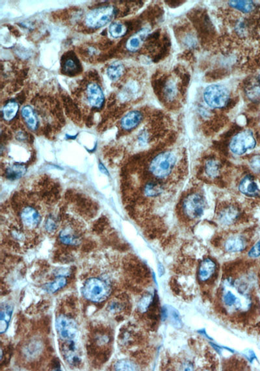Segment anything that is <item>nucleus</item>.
<instances>
[{"label":"nucleus","mask_w":260,"mask_h":371,"mask_svg":"<svg viewBox=\"0 0 260 371\" xmlns=\"http://www.w3.org/2000/svg\"><path fill=\"white\" fill-rule=\"evenodd\" d=\"M145 35V32H142L139 34V35L132 36L129 40H128L127 44H126V48L129 51L131 52H135V51L138 50L142 45L143 39H144V36Z\"/></svg>","instance_id":"nucleus-27"},{"label":"nucleus","mask_w":260,"mask_h":371,"mask_svg":"<svg viewBox=\"0 0 260 371\" xmlns=\"http://www.w3.org/2000/svg\"><path fill=\"white\" fill-rule=\"evenodd\" d=\"M61 67L62 72L70 77H73L82 71L80 61L73 53H68L63 56Z\"/></svg>","instance_id":"nucleus-9"},{"label":"nucleus","mask_w":260,"mask_h":371,"mask_svg":"<svg viewBox=\"0 0 260 371\" xmlns=\"http://www.w3.org/2000/svg\"><path fill=\"white\" fill-rule=\"evenodd\" d=\"M256 144V139L252 132L249 130H245L239 132L231 139L230 149L233 154L241 155L254 149Z\"/></svg>","instance_id":"nucleus-5"},{"label":"nucleus","mask_w":260,"mask_h":371,"mask_svg":"<svg viewBox=\"0 0 260 371\" xmlns=\"http://www.w3.org/2000/svg\"><path fill=\"white\" fill-rule=\"evenodd\" d=\"M111 293L109 284L99 278H90L85 283L83 295L87 300L95 303L106 300Z\"/></svg>","instance_id":"nucleus-1"},{"label":"nucleus","mask_w":260,"mask_h":371,"mask_svg":"<svg viewBox=\"0 0 260 371\" xmlns=\"http://www.w3.org/2000/svg\"><path fill=\"white\" fill-rule=\"evenodd\" d=\"M229 5L233 8L244 13L252 12L254 9V4L252 1H231Z\"/></svg>","instance_id":"nucleus-24"},{"label":"nucleus","mask_w":260,"mask_h":371,"mask_svg":"<svg viewBox=\"0 0 260 371\" xmlns=\"http://www.w3.org/2000/svg\"><path fill=\"white\" fill-rule=\"evenodd\" d=\"M250 166L252 169L256 171L260 172V155L254 156L250 161Z\"/></svg>","instance_id":"nucleus-34"},{"label":"nucleus","mask_w":260,"mask_h":371,"mask_svg":"<svg viewBox=\"0 0 260 371\" xmlns=\"http://www.w3.org/2000/svg\"><path fill=\"white\" fill-rule=\"evenodd\" d=\"M142 113L139 111H131L122 119L120 125L124 130H131L136 128L142 121Z\"/></svg>","instance_id":"nucleus-12"},{"label":"nucleus","mask_w":260,"mask_h":371,"mask_svg":"<svg viewBox=\"0 0 260 371\" xmlns=\"http://www.w3.org/2000/svg\"><path fill=\"white\" fill-rule=\"evenodd\" d=\"M116 14V7L112 5H103L92 9L87 14L85 22L90 29H99L107 25Z\"/></svg>","instance_id":"nucleus-2"},{"label":"nucleus","mask_w":260,"mask_h":371,"mask_svg":"<svg viewBox=\"0 0 260 371\" xmlns=\"http://www.w3.org/2000/svg\"><path fill=\"white\" fill-rule=\"evenodd\" d=\"M20 218L24 226L30 230L37 228L41 220L40 214L35 208L31 206H28L22 210Z\"/></svg>","instance_id":"nucleus-10"},{"label":"nucleus","mask_w":260,"mask_h":371,"mask_svg":"<svg viewBox=\"0 0 260 371\" xmlns=\"http://www.w3.org/2000/svg\"><path fill=\"white\" fill-rule=\"evenodd\" d=\"M161 90L163 98L167 102L174 100L178 94V88H177L176 83L172 78H168L164 81Z\"/></svg>","instance_id":"nucleus-17"},{"label":"nucleus","mask_w":260,"mask_h":371,"mask_svg":"<svg viewBox=\"0 0 260 371\" xmlns=\"http://www.w3.org/2000/svg\"><path fill=\"white\" fill-rule=\"evenodd\" d=\"M124 71L125 68L123 64L119 62H116L107 67V75L111 81H116L124 75Z\"/></svg>","instance_id":"nucleus-19"},{"label":"nucleus","mask_w":260,"mask_h":371,"mask_svg":"<svg viewBox=\"0 0 260 371\" xmlns=\"http://www.w3.org/2000/svg\"><path fill=\"white\" fill-rule=\"evenodd\" d=\"M22 116L29 129L31 130L37 129L39 126V121L33 108L30 106L24 107L22 109Z\"/></svg>","instance_id":"nucleus-16"},{"label":"nucleus","mask_w":260,"mask_h":371,"mask_svg":"<svg viewBox=\"0 0 260 371\" xmlns=\"http://www.w3.org/2000/svg\"><path fill=\"white\" fill-rule=\"evenodd\" d=\"M56 325L58 334L62 340L69 341L76 338L78 329L72 319L66 316H59L56 320Z\"/></svg>","instance_id":"nucleus-7"},{"label":"nucleus","mask_w":260,"mask_h":371,"mask_svg":"<svg viewBox=\"0 0 260 371\" xmlns=\"http://www.w3.org/2000/svg\"><path fill=\"white\" fill-rule=\"evenodd\" d=\"M248 256L251 258H257L260 256V240L250 249L248 253Z\"/></svg>","instance_id":"nucleus-32"},{"label":"nucleus","mask_w":260,"mask_h":371,"mask_svg":"<svg viewBox=\"0 0 260 371\" xmlns=\"http://www.w3.org/2000/svg\"><path fill=\"white\" fill-rule=\"evenodd\" d=\"M19 110V105L15 101L7 102L2 110L3 118L5 121H10L16 117Z\"/></svg>","instance_id":"nucleus-21"},{"label":"nucleus","mask_w":260,"mask_h":371,"mask_svg":"<svg viewBox=\"0 0 260 371\" xmlns=\"http://www.w3.org/2000/svg\"><path fill=\"white\" fill-rule=\"evenodd\" d=\"M86 94L90 107L97 109L102 108L104 104L105 96L101 87L99 84L95 82L88 84L87 86Z\"/></svg>","instance_id":"nucleus-8"},{"label":"nucleus","mask_w":260,"mask_h":371,"mask_svg":"<svg viewBox=\"0 0 260 371\" xmlns=\"http://www.w3.org/2000/svg\"><path fill=\"white\" fill-rule=\"evenodd\" d=\"M239 190L246 196L254 197L260 193L258 186L251 176L247 175L241 180L239 186Z\"/></svg>","instance_id":"nucleus-11"},{"label":"nucleus","mask_w":260,"mask_h":371,"mask_svg":"<svg viewBox=\"0 0 260 371\" xmlns=\"http://www.w3.org/2000/svg\"><path fill=\"white\" fill-rule=\"evenodd\" d=\"M154 300L153 295L150 294L144 295L138 303L139 311L142 313H146L153 304Z\"/></svg>","instance_id":"nucleus-29"},{"label":"nucleus","mask_w":260,"mask_h":371,"mask_svg":"<svg viewBox=\"0 0 260 371\" xmlns=\"http://www.w3.org/2000/svg\"><path fill=\"white\" fill-rule=\"evenodd\" d=\"M203 100L209 107L214 108H222L229 101V91L219 85L208 86L203 92Z\"/></svg>","instance_id":"nucleus-4"},{"label":"nucleus","mask_w":260,"mask_h":371,"mask_svg":"<svg viewBox=\"0 0 260 371\" xmlns=\"http://www.w3.org/2000/svg\"><path fill=\"white\" fill-rule=\"evenodd\" d=\"M13 313V308L11 306L2 307L0 314V332L4 333L8 328L9 322Z\"/></svg>","instance_id":"nucleus-20"},{"label":"nucleus","mask_w":260,"mask_h":371,"mask_svg":"<svg viewBox=\"0 0 260 371\" xmlns=\"http://www.w3.org/2000/svg\"><path fill=\"white\" fill-rule=\"evenodd\" d=\"M67 283V279L63 276H59V277L56 278L52 283L45 285V290L49 293H55L65 287Z\"/></svg>","instance_id":"nucleus-25"},{"label":"nucleus","mask_w":260,"mask_h":371,"mask_svg":"<svg viewBox=\"0 0 260 371\" xmlns=\"http://www.w3.org/2000/svg\"><path fill=\"white\" fill-rule=\"evenodd\" d=\"M137 368V365L134 363L125 359L118 361L115 365V369L117 371H135Z\"/></svg>","instance_id":"nucleus-31"},{"label":"nucleus","mask_w":260,"mask_h":371,"mask_svg":"<svg viewBox=\"0 0 260 371\" xmlns=\"http://www.w3.org/2000/svg\"><path fill=\"white\" fill-rule=\"evenodd\" d=\"M216 270V264L211 259H204L201 263L199 269V278L200 281H208L214 275Z\"/></svg>","instance_id":"nucleus-13"},{"label":"nucleus","mask_w":260,"mask_h":371,"mask_svg":"<svg viewBox=\"0 0 260 371\" xmlns=\"http://www.w3.org/2000/svg\"><path fill=\"white\" fill-rule=\"evenodd\" d=\"M45 228H46V230L48 231V232H54L56 231V229H57V223H56V221L52 218V217H49V218L47 219L46 224H45Z\"/></svg>","instance_id":"nucleus-33"},{"label":"nucleus","mask_w":260,"mask_h":371,"mask_svg":"<svg viewBox=\"0 0 260 371\" xmlns=\"http://www.w3.org/2000/svg\"><path fill=\"white\" fill-rule=\"evenodd\" d=\"M176 163V158L173 153L165 152L158 155L150 164V173L158 179L167 177L172 171Z\"/></svg>","instance_id":"nucleus-3"},{"label":"nucleus","mask_w":260,"mask_h":371,"mask_svg":"<svg viewBox=\"0 0 260 371\" xmlns=\"http://www.w3.org/2000/svg\"><path fill=\"white\" fill-rule=\"evenodd\" d=\"M163 190V186L159 183L150 182L145 186L144 192L146 196L156 197L159 196Z\"/></svg>","instance_id":"nucleus-28"},{"label":"nucleus","mask_w":260,"mask_h":371,"mask_svg":"<svg viewBox=\"0 0 260 371\" xmlns=\"http://www.w3.org/2000/svg\"><path fill=\"white\" fill-rule=\"evenodd\" d=\"M205 172L211 178L217 177L220 174V166L217 160L210 159L205 163Z\"/></svg>","instance_id":"nucleus-23"},{"label":"nucleus","mask_w":260,"mask_h":371,"mask_svg":"<svg viewBox=\"0 0 260 371\" xmlns=\"http://www.w3.org/2000/svg\"><path fill=\"white\" fill-rule=\"evenodd\" d=\"M60 240L66 245H77L80 242V238L76 232L71 228H66L61 231L59 234Z\"/></svg>","instance_id":"nucleus-18"},{"label":"nucleus","mask_w":260,"mask_h":371,"mask_svg":"<svg viewBox=\"0 0 260 371\" xmlns=\"http://www.w3.org/2000/svg\"><path fill=\"white\" fill-rule=\"evenodd\" d=\"M127 30L125 25L118 22H114L109 26V34L111 37L116 39L123 37L126 35Z\"/></svg>","instance_id":"nucleus-26"},{"label":"nucleus","mask_w":260,"mask_h":371,"mask_svg":"<svg viewBox=\"0 0 260 371\" xmlns=\"http://www.w3.org/2000/svg\"><path fill=\"white\" fill-rule=\"evenodd\" d=\"M26 172V168L24 165L14 164L7 168L6 176L9 179L16 180L21 178Z\"/></svg>","instance_id":"nucleus-22"},{"label":"nucleus","mask_w":260,"mask_h":371,"mask_svg":"<svg viewBox=\"0 0 260 371\" xmlns=\"http://www.w3.org/2000/svg\"><path fill=\"white\" fill-rule=\"evenodd\" d=\"M246 246V240L240 236H233L225 241V250L229 253H237L244 250Z\"/></svg>","instance_id":"nucleus-15"},{"label":"nucleus","mask_w":260,"mask_h":371,"mask_svg":"<svg viewBox=\"0 0 260 371\" xmlns=\"http://www.w3.org/2000/svg\"><path fill=\"white\" fill-rule=\"evenodd\" d=\"M183 209L184 213L190 219L199 218L204 211V199L199 194L189 195L184 200Z\"/></svg>","instance_id":"nucleus-6"},{"label":"nucleus","mask_w":260,"mask_h":371,"mask_svg":"<svg viewBox=\"0 0 260 371\" xmlns=\"http://www.w3.org/2000/svg\"><path fill=\"white\" fill-rule=\"evenodd\" d=\"M239 211L235 206L224 207L218 214V220L224 225H231L238 218Z\"/></svg>","instance_id":"nucleus-14"},{"label":"nucleus","mask_w":260,"mask_h":371,"mask_svg":"<svg viewBox=\"0 0 260 371\" xmlns=\"http://www.w3.org/2000/svg\"><path fill=\"white\" fill-rule=\"evenodd\" d=\"M167 310H168L167 318H169L171 323L173 324V325L177 327H182V321H181L180 315H179L178 311L171 306L167 307Z\"/></svg>","instance_id":"nucleus-30"},{"label":"nucleus","mask_w":260,"mask_h":371,"mask_svg":"<svg viewBox=\"0 0 260 371\" xmlns=\"http://www.w3.org/2000/svg\"><path fill=\"white\" fill-rule=\"evenodd\" d=\"M159 273L160 275H162L163 274V267L162 266H159Z\"/></svg>","instance_id":"nucleus-36"},{"label":"nucleus","mask_w":260,"mask_h":371,"mask_svg":"<svg viewBox=\"0 0 260 371\" xmlns=\"http://www.w3.org/2000/svg\"><path fill=\"white\" fill-rule=\"evenodd\" d=\"M99 167L101 173H103V174H105V175H107V176L109 175L108 171H107L106 168H105V166H103V165L101 164V163H100Z\"/></svg>","instance_id":"nucleus-35"}]
</instances>
